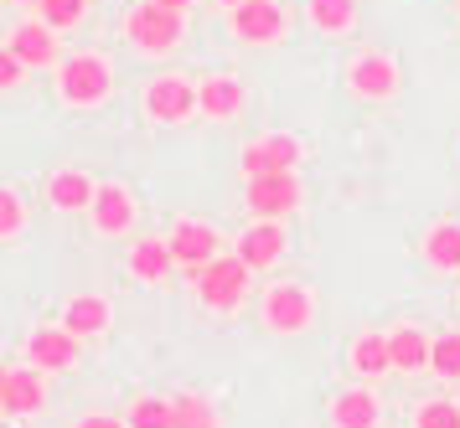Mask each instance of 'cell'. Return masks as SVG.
<instances>
[{"label":"cell","mask_w":460,"mask_h":428,"mask_svg":"<svg viewBox=\"0 0 460 428\" xmlns=\"http://www.w3.org/2000/svg\"><path fill=\"white\" fill-rule=\"evenodd\" d=\"M26 356L37 371H67L78 362V336H67L63 326H42L26 336Z\"/></svg>","instance_id":"cell-10"},{"label":"cell","mask_w":460,"mask_h":428,"mask_svg":"<svg viewBox=\"0 0 460 428\" xmlns=\"http://www.w3.org/2000/svg\"><path fill=\"white\" fill-rule=\"evenodd\" d=\"M37 11H42V26H52V31H67V26H78V21H84L88 0H42Z\"/></svg>","instance_id":"cell-28"},{"label":"cell","mask_w":460,"mask_h":428,"mask_svg":"<svg viewBox=\"0 0 460 428\" xmlns=\"http://www.w3.org/2000/svg\"><path fill=\"white\" fill-rule=\"evenodd\" d=\"M311 320H315L311 289H300V284H274L270 294H264V326H270V330H279V336H300Z\"/></svg>","instance_id":"cell-5"},{"label":"cell","mask_w":460,"mask_h":428,"mask_svg":"<svg viewBox=\"0 0 460 428\" xmlns=\"http://www.w3.org/2000/svg\"><path fill=\"white\" fill-rule=\"evenodd\" d=\"M429 346H435V336H424L419 326H398V330H388L394 371H429Z\"/></svg>","instance_id":"cell-20"},{"label":"cell","mask_w":460,"mask_h":428,"mask_svg":"<svg viewBox=\"0 0 460 428\" xmlns=\"http://www.w3.org/2000/svg\"><path fill=\"white\" fill-rule=\"evenodd\" d=\"M243 202H249V212L259 223H279V217H290L300 206V181H295V170H285V176H253Z\"/></svg>","instance_id":"cell-4"},{"label":"cell","mask_w":460,"mask_h":428,"mask_svg":"<svg viewBox=\"0 0 460 428\" xmlns=\"http://www.w3.org/2000/svg\"><path fill=\"white\" fill-rule=\"evenodd\" d=\"M383 424V403L373 388H341L332 397V428H377Z\"/></svg>","instance_id":"cell-12"},{"label":"cell","mask_w":460,"mask_h":428,"mask_svg":"<svg viewBox=\"0 0 460 428\" xmlns=\"http://www.w3.org/2000/svg\"><path fill=\"white\" fill-rule=\"evenodd\" d=\"M73 428H125V418H114V413H88V418H78Z\"/></svg>","instance_id":"cell-32"},{"label":"cell","mask_w":460,"mask_h":428,"mask_svg":"<svg viewBox=\"0 0 460 428\" xmlns=\"http://www.w3.org/2000/svg\"><path fill=\"white\" fill-rule=\"evenodd\" d=\"M63 330L67 336H104L109 330V300L104 294H73L63 305Z\"/></svg>","instance_id":"cell-17"},{"label":"cell","mask_w":460,"mask_h":428,"mask_svg":"<svg viewBox=\"0 0 460 428\" xmlns=\"http://www.w3.org/2000/svg\"><path fill=\"white\" fill-rule=\"evenodd\" d=\"M187 31V21L181 11H166V5H155V0H140L125 21V37L140 47V52H171L176 41Z\"/></svg>","instance_id":"cell-2"},{"label":"cell","mask_w":460,"mask_h":428,"mask_svg":"<svg viewBox=\"0 0 460 428\" xmlns=\"http://www.w3.org/2000/svg\"><path fill=\"white\" fill-rule=\"evenodd\" d=\"M233 37L249 47H270L285 37V11L274 0H243V5H233Z\"/></svg>","instance_id":"cell-7"},{"label":"cell","mask_w":460,"mask_h":428,"mask_svg":"<svg viewBox=\"0 0 460 428\" xmlns=\"http://www.w3.org/2000/svg\"><path fill=\"white\" fill-rule=\"evenodd\" d=\"M125 428H176L171 424V397H135L125 413Z\"/></svg>","instance_id":"cell-27"},{"label":"cell","mask_w":460,"mask_h":428,"mask_svg":"<svg viewBox=\"0 0 460 428\" xmlns=\"http://www.w3.org/2000/svg\"><path fill=\"white\" fill-rule=\"evenodd\" d=\"M22 62H16V52H11V47H0V93H5V88H16V83H22Z\"/></svg>","instance_id":"cell-31"},{"label":"cell","mask_w":460,"mask_h":428,"mask_svg":"<svg viewBox=\"0 0 460 428\" xmlns=\"http://www.w3.org/2000/svg\"><path fill=\"white\" fill-rule=\"evenodd\" d=\"M26 5H42V0H26Z\"/></svg>","instance_id":"cell-36"},{"label":"cell","mask_w":460,"mask_h":428,"mask_svg":"<svg viewBox=\"0 0 460 428\" xmlns=\"http://www.w3.org/2000/svg\"><path fill=\"white\" fill-rule=\"evenodd\" d=\"M5 47L16 52L22 67H52L58 62V37H52V26H42V21H22Z\"/></svg>","instance_id":"cell-15"},{"label":"cell","mask_w":460,"mask_h":428,"mask_svg":"<svg viewBox=\"0 0 460 428\" xmlns=\"http://www.w3.org/2000/svg\"><path fill=\"white\" fill-rule=\"evenodd\" d=\"M171 258L187 268V274H197V268H208L212 258H217V232H212L208 223H197V217H187V223H176L171 227Z\"/></svg>","instance_id":"cell-8"},{"label":"cell","mask_w":460,"mask_h":428,"mask_svg":"<svg viewBox=\"0 0 460 428\" xmlns=\"http://www.w3.org/2000/svg\"><path fill=\"white\" fill-rule=\"evenodd\" d=\"M88 217H93V227L99 232H129L135 227V197H129L125 186H114V181H104L99 191H93V206H88Z\"/></svg>","instance_id":"cell-11"},{"label":"cell","mask_w":460,"mask_h":428,"mask_svg":"<svg viewBox=\"0 0 460 428\" xmlns=\"http://www.w3.org/2000/svg\"><path fill=\"white\" fill-rule=\"evenodd\" d=\"M243 83L228 78V73H217V78H208L202 88H197V114H208V119H233L238 109H243Z\"/></svg>","instance_id":"cell-18"},{"label":"cell","mask_w":460,"mask_h":428,"mask_svg":"<svg viewBox=\"0 0 460 428\" xmlns=\"http://www.w3.org/2000/svg\"><path fill=\"white\" fill-rule=\"evenodd\" d=\"M238 258L249 268H270L285 258V227L279 223H253L243 227V238H238Z\"/></svg>","instance_id":"cell-16"},{"label":"cell","mask_w":460,"mask_h":428,"mask_svg":"<svg viewBox=\"0 0 460 428\" xmlns=\"http://www.w3.org/2000/svg\"><path fill=\"white\" fill-rule=\"evenodd\" d=\"M5 377H11V367H0V397H5Z\"/></svg>","instance_id":"cell-34"},{"label":"cell","mask_w":460,"mask_h":428,"mask_svg":"<svg viewBox=\"0 0 460 428\" xmlns=\"http://www.w3.org/2000/svg\"><path fill=\"white\" fill-rule=\"evenodd\" d=\"M249 274L253 268L238 258V253H217L208 268H197L191 279H197V294H202V305L208 310H238L243 305V294H249Z\"/></svg>","instance_id":"cell-1"},{"label":"cell","mask_w":460,"mask_h":428,"mask_svg":"<svg viewBox=\"0 0 460 428\" xmlns=\"http://www.w3.org/2000/svg\"><path fill=\"white\" fill-rule=\"evenodd\" d=\"M352 371L367 377V382H377L383 371H394V351H388V336L383 330H367V336L352 341Z\"/></svg>","instance_id":"cell-23"},{"label":"cell","mask_w":460,"mask_h":428,"mask_svg":"<svg viewBox=\"0 0 460 428\" xmlns=\"http://www.w3.org/2000/svg\"><path fill=\"white\" fill-rule=\"evenodd\" d=\"M424 264L439 274H460V223H435L424 232Z\"/></svg>","instance_id":"cell-22"},{"label":"cell","mask_w":460,"mask_h":428,"mask_svg":"<svg viewBox=\"0 0 460 428\" xmlns=\"http://www.w3.org/2000/svg\"><path fill=\"white\" fill-rule=\"evenodd\" d=\"M171 424L176 428H217V408L202 392H176L171 397Z\"/></svg>","instance_id":"cell-24"},{"label":"cell","mask_w":460,"mask_h":428,"mask_svg":"<svg viewBox=\"0 0 460 428\" xmlns=\"http://www.w3.org/2000/svg\"><path fill=\"white\" fill-rule=\"evenodd\" d=\"M347 83H352L357 99H388V93L398 88V67H394V57H383V52H367V57H357V62H352Z\"/></svg>","instance_id":"cell-13"},{"label":"cell","mask_w":460,"mask_h":428,"mask_svg":"<svg viewBox=\"0 0 460 428\" xmlns=\"http://www.w3.org/2000/svg\"><path fill=\"white\" fill-rule=\"evenodd\" d=\"M146 114L155 124H181L197 114V88L187 78H155L146 88Z\"/></svg>","instance_id":"cell-9"},{"label":"cell","mask_w":460,"mask_h":428,"mask_svg":"<svg viewBox=\"0 0 460 428\" xmlns=\"http://www.w3.org/2000/svg\"><path fill=\"white\" fill-rule=\"evenodd\" d=\"M305 16L315 21V31H347V26H352L357 21V0H311V5H305Z\"/></svg>","instance_id":"cell-25"},{"label":"cell","mask_w":460,"mask_h":428,"mask_svg":"<svg viewBox=\"0 0 460 428\" xmlns=\"http://www.w3.org/2000/svg\"><path fill=\"white\" fill-rule=\"evenodd\" d=\"M171 268H176V258H171L166 238H140V243L129 248V274H135L140 284H161Z\"/></svg>","instance_id":"cell-21"},{"label":"cell","mask_w":460,"mask_h":428,"mask_svg":"<svg viewBox=\"0 0 460 428\" xmlns=\"http://www.w3.org/2000/svg\"><path fill=\"white\" fill-rule=\"evenodd\" d=\"M414 428H460V408L450 397H429V403L414 413Z\"/></svg>","instance_id":"cell-29"},{"label":"cell","mask_w":460,"mask_h":428,"mask_svg":"<svg viewBox=\"0 0 460 428\" xmlns=\"http://www.w3.org/2000/svg\"><path fill=\"white\" fill-rule=\"evenodd\" d=\"M47 408V382L37 367L26 371H11L5 377V397H0V413H11V418H31V413Z\"/></svg>","instance_id":"cell-14"},{"label":"cell","mask_w":460,"mask_h":428,"mask_svg":"<svg viewBox=\"0 0 460 428\" xmlns=\"http://www.w3.org/2000/svg\"><path fill=\"white\" fill-rule=\"evenodd\" d=\"M22 223H26L22 197H16L11 186H0V238H16V232H22Z\"/></svg>","instance_id":"cell-30"},{"label":"cell","mask_w":460,"mask_h":428,"mask_svg":"<svg viewBox=\"0 0 460 428\" xmlns=\"http://www.w3.org/2000/svg\"><path fill=\"white\" fill-rule=\"evenodd\" d=\"M243 176H285V170H295L300 165V140L295 135H259V140L243 150Z\"/></svg>","instance_id":"cell-6"},{"label":"cell","mask_w":460,"mask_h":428,"mask_svg":"<svg viewBox=\"0 0 460 428\" xmlns=\"http://www.w3.org/2000/svg\"><path fill=\"white\" fill-rule=\"evenodd\" d=\"M155 5H166V11H187L191 0H155Z\"/></svg>","instance_id":"cell-33"},{"label":"cell","mask_w":460,"mask_h":428,"mask_svg":"<svg viewBox=\"0 0 460 428\" xmlns=\"http://www.w3.org/2000/svg\"><path fill=\"white\" fill-rule=\"evenodd\" d=\"M109 62L104 57H88V52H78V57H63V67H58V93H63L67 103H78V109H93V103L109 99Z\"/></svg>","instance_id":"cell-3"},{"label":"cell","mask_w":460,"mask_h":428,"mask_svg":"<svg viewBox=\"0 0 460 428\" xmlns=\"http://www.w3.org/2000/svg\"><path fill=\"white\" fill-rule=\"evenodd\" d=\"M429 371L439 382H460V330H445L429 346Z\"/></svg>","instance_id":"cell-26"},{"label":"cell","mask_w":460,"mask_h":428,"mask_svg":"<svg viewBox=\"0 0 460 428\" xmlns=\"http://www.w3.org/2000/svg\"><path fill=\"white\" fill-rule=\"evenodd\" d=\"M217 5H243V0H217Z\"/></svg>","instance_id":"cell-35"},{"label":"cell","mask_w":460,"mask_h":428,"mask_svg":"<svg viewBox=\"0 0 460 428\" xmlns=\"http://www.w3.org/2000/svg\"><path fill=\"white\" fill-rule=\"evenodd\" d=\"M93 191H99L93 176H84V170H58L47 181V202L58 206V212H88L93 206Z\"/></svg>","instance_id":"cell-19"}]
</instances>
